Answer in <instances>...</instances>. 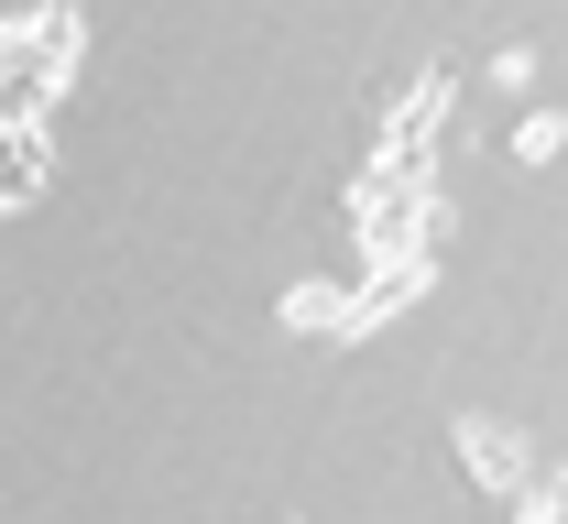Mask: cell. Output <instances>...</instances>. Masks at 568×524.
Masks as SVG:
<instances>
[{"mask_svg": "<svg viewBox=\"0 0 568 524\" xmlns=\"http://www.w3.org/2000/svg\"><path fill=\"white\" fill-rule=\"evenodd\" d=\"M459 470H470L481 492H514V503L536 492V449H525L514 427H493V415H470V427H459Z\"/></svg>", "mask_w": 568, "mask_h": 524, "instance_id": "obj_2", "label": "cell"}, {"mask_svg": "<svg viewBox=\"0 0 568 524\" xmlns=\"http://www.w3.org/2000/svg\"><path fill=\"white\" fill-rule=\"evenodd\" d=\"M514 514H525V524H568V470H558V481H536Z\"/></svg>", "mask_w": 568, "mask_h": 524, "instance_id": "obj_5", "label": "cell"}, {"mask_svg": "<svg viewBox=\"0 0 568 524\" xmlns=\"http://www.w3.org/2000/svg\"><path fill=\"white\" fill-rule=\"evenodd\" d=\"M493 88H536V44H503V55H493Z\"/></svg>", "mask_w": 568, "mask_h": 524, "instance_id": "obj_6", "label": "cell"}, {"mask_svg": "<svg viewBox=\"0 0 568 524\" xmlns=\"http://www.w3.org/2000/svg\"><path fill=\"white\" fill-rule=\"evenodd\" d=\"M284 328L295 339H361V274H306L284 296Z\"/></svg>", "mask_w": 568, "mask_h": 524, "instance_id": "obj_3", "label": "cell"}, {"mask_svg": "<svg viewBox=\"0 0 568 524\" xmlns=\"http://www.w3.org/2000/svg\"><path fill=\"white\" fill-rule=\"evenodd\" d=\"M568 153V121L558 110H525V132H514V164H558Z\"/></svg>", "mask_w": 568, "mask_h": 524, "instance_id": "obj_4", "label": "cell"}, {"mask_svg": "<svg viewBox=\"0 0 568 524\" xmlns=\"http://www.w3.org/2000/svg\"><path fill=\"white\" fill-rule=\"evenodd\" d=\"M77 55H88L77 0H33V11H11V22H0V121H44V110L77 88Z\"/></svg>", "mask_w": 568, "mask_h": 524, "instance_id": "obj_1", "label": "cell"}]
</instances>
